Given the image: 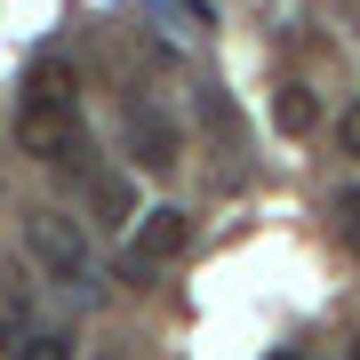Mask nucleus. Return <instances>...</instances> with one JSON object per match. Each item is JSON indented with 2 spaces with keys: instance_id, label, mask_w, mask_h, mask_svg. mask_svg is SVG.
Instances as JSON below:
<instances>
[{
  "instance_id": "3",
  "label": "nucleus",
  "mask_w": 360,
  "mask_h": 360,
  "mask_svg": "<svg viewBox=\"0 0 360 360\" xmlns=\"http://www.w3.org/2000/svg\"><path fill=\"white\" fill-rule=\"evenodd\" d=\"M129 160L136 168H176V129H168V112H144V104H129Z\"/></svg>"
},
{
  "instance_id": "4",
  "label": "nucleus",
  "mask_w": 360,
  "mask_h": 360,
  "mask_svg": "<svg viewBox=\"0 0 360 360\" xmlns=\"http://www.w3.org/2000/svg\"><path fill=\"white\" fill-rule=\"evenodd\" d=\"M184 240H193V217H184V208H153V217H144V232H136V248H129V257L160 264V257H176Z\"/></svg>"
},
{
  "instance_id": "2",
  "label": "nucleus",
  "mask_w": 360,
  "mask_h": 360,
  "mask_svg": "<svg viewBox=\"0 0 360 360\" xmlns=\"http://www.w3.org/2000/svg\"><path fill=\"white\" fill-rule=\"evenodd\" d=\"M16 144H25L32 160H49V168H72L80 160V112H72V96H32L16 104Z\"/></svg>"
},
{
  "instance_id": "1",
  "label": "nucleus",
  "mask_w": 360,
  "mask_h": 360,
  "mask_svg": "<svg viewBox=\"0 0 360 360\" xmlns=\"http://www.w3.org/2000/svg\"><path fill=\"white\" fill-rule=\"evenodd\" d=\"M25 257L49 272L56 288H72V296H89V288H96L89 240H80V224H72V217H49V208H40V217H25Z\"/></svg>"
},
{
  "instance_id": "7",
  "label": "nucleus",
  "mask_w": 360,
  "mask_h": 360,
  "mask_svg": "<svg viewBox=\"0 0 360 360\" xmlns=\"http://www.w3.org/2000/svg\"><path fill=\"white\" fill-rule=\"evenodd\" d=\"M96 200H104V224L136 217V193H129V184H120V176H104V184H96Z\"/></svg>"
},
{
  "instance_id": "10",
  "label": "nucleus",
  "mask_w": 360,
  "mask_h": 360,
  "mask_svg": "<svg viewBox=\"0 0 360 360\" xmlns=\"http://www.w3.org/2000/svg\"><path fill=\"white\" fill-rule=\"evenodd\" d=\"M16 336H25V328H16V312H0V352H16Z\"/></svg>"
},
{
  "instance_id": "5",
  "label": "nucleus",
  "mask_w": 360,
  "mask_h": 360,
  "mask_svg": "<svg viewBox=\"0 0 360 360\" xmlns=\"http://www.w3.org/2000/svg\"><path fill=\"white\" fill-rule=\"evenodd\" d=\"M272 129H281V136H312V129H321L312 89H272Z\"/></svg>"
},
{
  "instance_id": "8",
  "label": "nucleus",
  "mask_w": 360,
  "mask_h": 360,
  "mask_svg": "<svg viewBox=\"0 0 360 360\" xmlns=\"http://www.w3.org/2000/svg\"><path fill=\"white\" fill-rule=\"evenodd\" d=\"M336 136H345V153H360V104H345V120H336Z\"/></svg>"
},
{
  "instance_id": "6",
  "label": "nucleus",
  "mask_w": 360,
  "mask_h": 360,
  "mask_svg": "<svg viewBox=\"0 0 360 360\" xmlns=\"http://www.w3.org/2000/svg\"><path fill=\"white\" fill-rule=\"evenodd\" d=\"M16 360H72V336H65V328H40V336H16Z\"/></svg>"
},
{
  "instance_id": "9",
  "label": "nucleus",
  "mask_w": 360,
  "mask_h": 360,
  "mask_svg": "<svg viewBox=\"0 0 360 360\" xmlns=\"http://www.w3.org/2000/svg\"><path fill=\"white\" fill-rule=\"evenodd\" d=\"M336 217H345V232L360 240V193H345V200H336Z\"/></svg>"
},
{
  "instance_id": "11",
  "label": "nucleus",
  "mask_w": 360,
  "mask_h": 360,
  "mask_svg": "<svg viewBox=\"0 0 360 360\" xmlns=\"http://www.w3.org/2000/svg\"><path fill=\"white\" fill-rule=\"evenodd\" d=\"M272 360H296V352H272Z\"/></svg>"
}]
</instances>
